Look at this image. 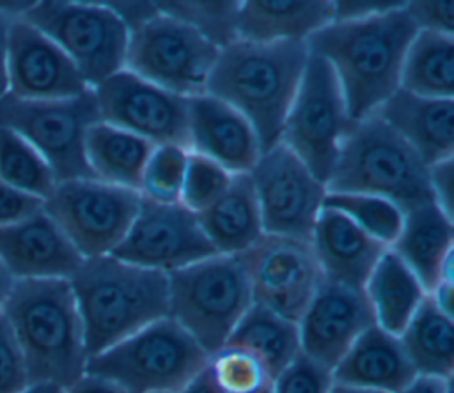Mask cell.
<instances>
[{"label":"cell","mask_w":454,"mask_h":393,"mask_svg":"<svg viewBox=\"0 0 454 393\" xmlns=\"http://www.w3.org/2000/svg\"><path fill=\"white\" fill-rule=\"evenodd\" d=\"M417 27L404 4L364 19H333L307 39L332 67L351 120L372 115L401 89L404 53Z\"/></svg>","instance_id":"obj_1"},{"label":"cell","mask_w":454,"mask_h":393,"mask_svg":"<svg viewBox=\"0 0 454 393\" xmlns=\"http://www.w3.org/2000/svg\"><path fill=\"white\" fill-rule=\"evenodd\" d=\"M309 50L305 42H250L220 48L206 94L238 110L254 127L262 152L280 142Z\"/></svg>","instance_id":"obj_2"},{"label":"cell","mask_w":454,"mask_h":393,"mask_svg":"<svg viewBox=\"0 0 454 393\" xmlns=\"http://www.w3.org/2000/svg\"><path fill=\"white\" fill-rule=\"evenodd\" d=\"M89 358L168 315V278L114 255L83 258L69 278Z\"/></svg>","instance_id":"obj_3"},{"label":"cell","mask_w":454,"mask_h":393,"mask_svg":"<svg viewBox=\"0 0 454 393\" xmlns=\"http://www.w3.org/2000/svg\"><path fill=\"white\" fill-rule=\"evenodd\" d=\"M2 312L25 356L30 384L66 389L85 374L89 354L69 280H14Z\"/></svg>","instance_id":"obj_4"},{"label":"cell","mask_w":454,"mask_h":393,"mask_svg":"<svg viewBox=\"0 0 454 393\" xmlns=\"http://www.w3.org/2000/svg\"><path fill=\"white\" fill-rule=\"evenodd\" d=\"M326 191L380 196L403 212L434 204L429 166L376 115L353 120L339 147Z\"/></svg>","instance_id":"obj_5"},{"label":"cell","mask_w":454,"mask_h":393,"mask_svg":"<svg viewBox=\"0 0 454 393\" xmlns=\"http://www.w3.org/2000/svg\"><path fill=\"white\" fill-rule=\"evenodd\" d=\"M168 278V317L211 358L254 304L238 255H211Z\"/></svg>","instance_id":"obj_6"},{"label":"cell","mask_w":454,"mask_h":393,"mask_svg":"<svg viewBox=\"0 0 454 393\" xmlns=\"http://www.w3.org/2000/svg\"><path fill=\"white\" fill-rule=\"evenodd\" d=\"M207 363L202 347L167 315L89 358L85 374L128 393H179Z\"/></svg>","instance_id":"obj_7"},{"label":"cell","mask_w":454,"mask_h":393,"mask_svg":"<svg viewBox=\"0 0 454 393\" xmlns=\"http://www.w3.org/2000/svg\"><path fill=\"white\" fill-rule=\"evenodd\" d=\"M220 48L190 23L156 9L129 27L124 69L181 97L206 94Z\"/></svg>","instance_id":"obj_8"},{"label":"cell","mask_w":454,"mask_h":393,"mask_svg":"<svg viewBox=\"0 0 454 393\" xmlns=\"http://www.w3.org/2000/svg\"><path fill=\"white\" fill-rule=\"evenodd\" d=\"M23 19L51 39L89 89L124 69L129 28L105 2H34Z\"/></svg>","instance_id":"obj_9"},{"label":"cell","mask_w":454,"mask_h":393,"mask_svg":"<svg viewBox=\"0 0 454 393\" xmlns=\"http://www.w3.org/2000/svg\"><path fill=\"white\" fill-rule=\"evenodd\" d=\"M101 122L94 90L67 97L30 101L11 94L0 99V127L28 142L48 163L55 181L94 179L85 159V135Z\"/></svg>","instance_id":"obj_10"},{"label":"cell","mask_w":454,"mask_h":393,"mask_svg":"<svg viewBox=\"0 0 454 393\" xmlns=\"http://www.w3.org/2000/svg\"><path fill=\"white\" fill-rule=\"evenodd\" d=\"M351 124L332 67L321 57L309 53L278 143L300 158L326 186L339 147Z\"/></svg>","instance_id":"obj_11"},{"label":"cell","mask_w":454,"mask_h":393,"mask_svg":"<svg viewBox=\"0 0 454 393\" xmlns=\"http://www.w3.org/2000/svg\"><path fill=\"white\" fill-rule=\"evenodd\" d=\"M140 193L98 179L57 182L44 200L46 214L83 258L112 255L129 230Z\"/></svg>","instance_id":"obj_12"},{"label":"cell","mask_w":454,"mask_h":393,"mask_svg":"<svg viewBox=\"0 0 454 393\" xmlns=\"http://www.w3.org/2000/svg\"><path fill=\"white\" fill-rule=\"evenodd\" d=\"M248 177L264 234L310 241L326 186L301 159L286 145L277 143L261 154Z\"/></svg>","instance_id":"obj_13"},{"label":"cell","mask_w":454,"mask_h":393,"mask_svg":"<svg viewBox=\"0 0 454 393\" xmlns=\"http://www.w3.org/2000/svg\"><path fill=\"white\" fill-rule=\"evenodd\" d=\"M238 257L254 303L298 322L323 280L310 241L264 234Z\"/></svg>","instance_id":"obj_14"},{"label":"cell","mask_w":454,"mask_h":393,"mask_svg":"<svg viewBox=\"0 0 454 393\" xmlns=\"http://www.w3.org/2000/svg\"><path fill=\"white\" fill-rule=\"evenodd\" d=\"M112 255L170 274L216 251L206 239L195 212L181 204H158L140 196L135 220Z\"/></svg>","instance_id":"obj_15"},{"label":"cell","mask_w":454,"mask_h":393,"mask_svg":"<svg viewBox=\"0 0 454 393\" xmlns=\"http://www.w3.org/2000/svg\"><path fill=\"white\" fill-rule=\"evenodd\" d=\"M94 90L101 122L129 131L149 143L188 149L186 97L122 69Z\"/></svg>","instance_id":"obj_16"},{"label":"cell","mask_w":454,"mask_h":393,"mask_svg":"<svg viewBox=\"0 0 454 393\" xmlns=\"http://www.w3.org/2000/svg\"><path fill=\"white\" fill-rule=\"evenodd\" d=\"M7 80L11 96L30 101L67 99L89 90L67 55L23 18L9 27Z\"/></svg>","instance_id":"obj_17"},{"label":"cell","mask_w":454,"mask_h":393,"mask_svg":"<svg viewBox=\"0 0 454 393\" xmlns=\"http://www.w3.org/2000/svg\"><path fill=\"white\" fill-rule=\"evenodd\" d=\"M374 324L362 289L323 278L298 320L300 351L332 370L349 345Z\"/></svg>","instance_id":"obj_18"},{"label":"cell","mask_w":454,"mask_h":393,"mask_svg":"<svg viewBox=\"0 0 454 393\" xmlns=\"http://www.w3.org/2000/svg\"><path fill=\"white\" fill-rule=\"evenodd\" d=\"M188 150L206 156L229 173H248L262 154L252 124L231 104L209 94L186 99Z\"/></svg>","instance_id":"obj_19"},{"label":"cell","mask_w":454,"mask_h":393,"mask_svg":"<svg viewBox=\"0 0 454 393\" xmlns=\"http://www.w3.org/2000/svg\"><path fill=\"white\" fill-rule=\"evenodd\" d=\"M83 257L43 211L0 228V262L14 280H69Z\"/></svg>","instance_id":"obj_20"},{"label":"cell","mask_w":454,"mask_h":393,"mask_svg":"<svg viewBox=\"0 0 454 393\" xmlns=\"http://www.w3.org/2000/svg\"><path fill=\"white\" fill-rule=\"evenodd\" d=\"M372 115L395 131L433 166L454 154V97H424L399 89Z\"/></svg>","instance_id":"obj_21"},{"label":"cell","mask_w":454,"mask_h":393,"mask_svg":"<svg viewBox=\"0 0 454 393\" xmlns=\"http://www.w3.org/2000/svg\"><path fill=\"white\" fill-rule=\"evenodd\" d=\"M310 246L321 274L328 281L362 289L387 246L372 239L342 212L323 207Z\"/></svg>","instance_id":"obj_22"},{"label":"cell","mask_w":454,"mask_h":393,"mask_svg":"<svg viewBox=\"0 0 454 393\" xmlns=\"http://www.w3.org/2000/svg\"><path fill=\"white\" fill-rule=\"evenodd\" d=\"M390 250L427 294L442 281H452L454 225L438 205L426 204L404 212L403 227Z\"/></svg>","instance_id":"obj_23"},{"label":"cell","mask_w":454,"mask_h":393,"mask_svg":"<svg viewBox=\"0 0 454 393\" xmlns=\"http://www.w3.org/2000/svg\"><path fill=\"white\" fill-rule=\"evenodd\" d=\"M417 377L399 336L376 324L367 328L332 368L333 382L381 393H401Z\"/></svg>","instance_id":"obj_24"},{"label":"cell","mask_w":454,"mask_h":393,"mask_svg":"<svg viewBox=\"0 0 454 393\" xmlns=\"http://www.w3.org/2000/svg\"><path fill=\"white\" fill-rule=\"evenodd\" d=\"M333 21L330 0H250L239 2L236 39L250 42H307Z\"/></svg>","instance_id":"obj_25"},{"label":"cell","mask_w":454,"mask_h":393,"mask_svg":"<svg viewBox=\"0 0 454 393\" xmlns=\"http://www.w3.org/2000/svg\"><path fill=\"white\" fill-rule=\"evenodd\" d=\"M199 225L220 255H241L262 235V221L248 173L232 175L229 188L202 212Z\"/></svg>","instance_id":"obj_26"},{"label":"cell","mask_w":454,"mask_h":393,"mask_svg":"<svg viewBox=\"0 0 454 393\" xmlns=\"http://www.w3.org/2000/svg\"><path fill=\"white\" fill-rule=\"evenodd\" d=\"M153 149L147 140L106 122H96L85 135V159L94 179L133 191L140 189Z\"/></svg>","instance_id":"obj_27"},{"label":"cell","mask_w":454,"mask_h":393,"mask_svg":"<svg viewBox=\"0 0 454 393\" xmlns=\"http://www.w3.org/2000/svg\"><path fill=\"white\" fill-rule=\"evenodd\" d=\"M397 336L417 375L443 381L452 379V315L445 313L429 294H426V297Z\"/></svg>","instance_id":"obj_28"},{"label":"cell","mask_w":454,"mask_h":393,"mask_svg":"<svg viewBox=\"0 0 454 393\" xmlns=\"http://www.w3.org/2000/svg\"><path fill=\"white\" fill-rule=\"evenodd\" d=\"M378 328L399 335L422 299L426 290L406 264L390 250L380 257L362 287Z\"/></svg>","instance_id":"obj_29"},{"label":"cell","mask_w":454,"mask_h":393,"mask_svg":"<svg viewBox=\"0 0 454 393\" xmlns=\"http://www.w3.org/2000/svg\"><path fill=\"white\" fill-rule=\"evenodd\" d=\"M225 345L252 352L275 379L300 352L298 322L254 303Z\"/></svg>","instance_id":"obj_30"},{"label":"cell","mask_w":454,"mask_h":393,"mask_svg":"<svg viewBox=\"0 0 454 393\" xmlns=\"http://www.w3.org/2000/svg\"><path fill=\"white\" fill-rule=\"evenodd\" d=\"M401 89L424 97L454 96V35L417 30L404 53Z\"/></svg>","instance_id":"obj_31"},{"label":"cell","mask_w":454,"mask_h":393,"mask_svg":"<svg viewBox=\"0 0 454 393\" xmlns=\"http://www.w3.org/2000/svg\"><path fill=\"white\" fill-rule=\"evenodd\" d=\"M0 182L43 202L57 184L44 158L7 127H0Z\"/></svg>","instance_id":"obj_32"},{"label":"cell","mask_w":454,"mask_h":393,"mask_svg":"<svg viewBox=\"0 0 454 393\" xmlns=\"http://www.w3.org/2000/svg\"><path fill=\"white\" fill-rule=\"evenodd\" d=\"M323 207L335 209L349 218L356 227L387 248L392 246L403 227L404 212L392 202L360 193L326 191Z\"/></svg>","instance_id":"obj_33"},{"label":"cell","mask_w":454,"mask_h":393,"mask_svg":"<svg viewBox=\"0 0 454 393\" xmlns=\"http://www.w3.org/2000/svg\"><path fill=\"white\" fill-rule=\"evenodd\" d=\"M154 5L158 11L190 23L218 48L236 41L239 2H154Z\"/></svg>","instance_id":"obj_34"},{"label":"cell","mask_w":454,"mask_h":393,"mask_svg":"<svg viewBox=\"0 0 454 393\" xmlns=\"http://www.w3.org/2000/svg\"><path fill=\"white\" fill-rule=\"evenodd\" d=\"M188 149L179 145H156L144 166L140 196L158 204H179Z\"/></svg>","instance_id":"obj_35"},{"label":"cell","mask_w":454,"mask_h":393,"mask_svg":"<svg viewBox=\"0 0 454 393\" xmlns=\"http://www.w3.org/2000/svg\"><path fill=\"white\" fill-rule=\"evenodd\" d=\"M209 370L223 393H259L273 384L264 365L248 351L223 345L209 358Z\"/></svg>","instance_id":"obj_36"},{"label":"cell","mask_w":454,"mask_h":393,"mask_svg":"<svg viewBox=\"0 0 454 393\" xmlns=\"http://www.w3.org/2000/svg\"><path fill=\"white\" fill-rule=\"evenodd\" d=\"M232 173L213 159L188 150L179 204L199 214L209 207L231 184Z\"/></svg>","instance_id":"obj_37"},{"label":"cell","mask_w":454,"mask_h":393,"mask_svg":"<svg viewBox=\"0 0 454 393\" xmlns=\"http://www.w3.org/2000/svg\"><path fill=\"white\" fill-rule=\"evenodd\" d=\"M332 382V370L300 351L273 379L271 388L273 393H328Z\"/></svg>","instance_id":"obj_38"},{"label":"cell","mask_w":454,"mask_h":393,"mask_svg":"<svg viewBox=\"0 0 454 393\" xmlns=\"http://www.w3.org/2000/svg\"><path fill=\"white\" fill-rule=\"evenodd\" d=\"M30 386L25 356L0 310V393H21Z\"/></svg>","instance_id":"obj_39"},{"label":"cell","mask_w":454,"mask_h":393,"mask_svg":"<svg viewBox=\"0 0 454 393\" xmlns=\"http://www.w3.org/2000/svg\"><path fill=\"white\" fill-rule=\"evenodd\" d=\"M404 11L417 30L438 32L454 35V2L452 0H427L404 2Z\"/></svg>","instance_id":"obj_40"},{"label":"cell","mask_w":454,"mask_h":393,"mask_svg":"<svg viewBox=\"0 0 454 393\" xmlns=\"http://www.w3.org/2000/svg\"><path fill=\"white\" fill-rule=\"evenodd\" d=\"M44 202L0 182V228L20 223L43 211Z\"/></svg>","instance_id":"obj_41"},{"label":"cell","mask_w":454,"mask_h":393,"mask_svg":"<svg viewBox=\"0 0 454 393\" xmlns=\"http://www.w3.org/2000/svg\"><path fill=\"white\" fill-rule=\"evenodd\" d=\"M429 189L434 205L452 218V159L429 166Z\"/></svg>","instance_id":"obj_42"},{"label":"cell","mask_w":454,"mask_h":393,"mask_svg":"<svg viewBox=\"0 0 454 393\" xmlns=\"http://www.w3.org/2000/svg\"><path fill=\"white\" fill-rule=\"evenodd\" d=\"M404 2H333V19H364L392 11Z\"/></svg>","instance_id":"obj_43"},{"label":"cell","mask_w":454,"mask_h":393,"mask_svg":"<svg viewBox=\"0 0 454 393\" xmlns=\"http://www.w3.org/2000/svg\"><path fill=\"white\" fill-rule=\"evenodd\" d=\"M64 393H128V391L108 379H103L92 374H83L76 382L66 388Z\"/></svg>","instance_id":"obj_44"},{"label":"cell","mask_w":454,"mask_h":393,"mask_svg":"<svg viewBox=\"0 0 454 393\" xmlns=\"http://www.w3.org/2000/svg\"><path fill=\"white\" fill-rule=\"evenodd\" d=\"M11 18L0 12V99L9 94V80H7V41H9V27Z\"/></svg>","instance_id":"obj_45"},{"label":"cell","mask_w":454,"mask_h":393,"mask_svg":"<svg viewBox=\"0 0 454 393\" xmlns=\"http://www.w3.org/2000/svg\"><path fill=\"white\" fill-rule=\"evenodd\" d=\"M179 393H223L216 381L211 375L209 363L204 370H200Z\"/></svg>","instance_id":"obj_46"},{"label":"cell","mask_w":454,"mask_h":393,"mask_svg":"<svg viewBox=\"0 0 454 393\" xmlns=\"http://www.w3.org/2000/svg\"><path fill=\"white\" fill-rule=\"evenodd\" d=\"M450 381L443 379H433V377H422L419 375L406 389L401 393H450Z\"/></svg>","instance_id":"obj_47"},{"label":"cell","mask_w":454,"mask_h":393,"mask_svg":"<svg viewBox=\"0 0 454 393\" xmlns=\"http://www.w3.org/2000/svg\"><path fill=\"white\" fill-rule=\"evenodd\" d=\"M12 283H14V278L7 273V269H5V267L2 266V262H0V310H2L5 299H7L9 292H11Z\"/></svg>","instance_id":"obj_48"},{"label":"cell","mask_w":454,"mask_h":393,"mask_svg":"<svg viewBox=\"0 0 454 393\" xmlns=\"http://www.w3.org/2000/svg\"><path fill=\"white\" fill-rule=\"evenodd\" d=\"M21 393H64V388H60L57 384H50V382H37V384H30Z\"/></svg>","instance_id":"obj_49"},{"label":"cell","mask_w":454,"mask_h":393,"mask_svg":"<svg viewBox=\"0 0 454 393\" xmlns=\"http://www.w3.org/2000/svg\"><path fill=\"white\" fill-rule=\"evenodd\" d=\"M328 393H381V391H372V389H364V388H355V386H348V384L332 382Z\"/></svg>","instance_id":"obj_50"},{"label":"cell","mask_w":454,"mask_h":393,"mask_svg":"<svg viewBox=\"0 0 454 393\" xmlns=\"http://www.w3.org/2000/svg\"><path fill=\"white\" fill-rule=\"evenodd\" d=\"M271 386H273V384H271ZM271 386L266 388V389H262V391H259V393H273V388H271Z\"/></svg>","instance_id":"obj_51"}]
</instances>
